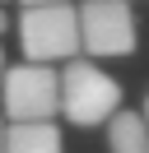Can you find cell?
Here are the masks:
<instances>
[{
    "label": "cell",
    "instance_id": "1",
    "mask_svg": "<svg viewBox=\"0 0 149 153\" xmlns=\"http://www.w3.org/2000/svg\"><path fill=\"white\" fill-rule=\"evenodd\" d=\"M117 111H121V84L98 60L79 56L70 65H61V116L70 125H79V130L112 125Z\"/></svg>",
    "mask_w": 149,
    "mask_h": 153
},
{
    "label": "cell",
    "instance_id": "2",
    "mask_svg": "<svg viewBox=\"0 0 149 153\" xmlns=\"http://www.w3.org/2000/svg\"><path fill=\"white\" fill-rule=\"evenodd\" d=\"M19 47L28 65H70L79 60V10L74 5H47V10H23L19 19Z\"/></svg>",
    "mask_w": 149,
    "mask_h": 153
},
{
    "label": "cell",
    "instance_id": "3",
    "mask_svg": "<svg viewBox=\"0 0 149 153\" xmlns=\"http://www.w3.org/2000/svg\"><path fill=\"white\" fill-rule=\"evenodd\" d=\"M135 10L130 0H93V5H79V47L89 60H121L135 56Z\"/></svg>",
    "mask_w": 149,
    "mask_h": 153
},
{
    "label": "cell",
    "instance_id": "4",
    "mask_svg": "<svg viewBox=\"0 0 149 153\" xmlns=\"http://www.w3.org/2000/svg\"><path fill=\"white\" fill-rule=\"evenodd\" d=\"M0 102L5 116L14 125H33V121H51L61 111V70L51 65H14L5 70V84H0Z\"/></svg>",
    "mask_w": 149,
    "mask_h": 153
},
{
    "label": "cell",
    "instance_id": "5",
    "mask_svg": "<svg viewBox=\"0 0 149 153\" xmlns=\"http://www.w3.org/2000/svg\"><path fill=\"white\" fill-rule=\"evenodd\" d=\"M5 153H61V130L51 121L9 125L5 130Z\"/></svg>",
    "mask_w": 149,
    "mask_h": 153
},
{
    "label": "cell",
    "instance_id": "6",
    "mask_svg": "<svg viewBox=\"0 0 149 153\" xmlns=\"http://www.w3.org/2000/svg\"><path fill=\"white\" fill-rule=\"evenodd\" d=\"M107 149L112 153H149V125L135 111H117L107 125Z\"/></svg>",
    "mask_w": 149,
    "mask_h": 153
},
{
    "label": "cell",
    "instance_id": "7",
    "mask_svg": "<svg viewBox=\"0 0 149 153\" xmlns=\"http://www.w3.org/2000/svg\"><path fill=\"white\" fill-rule=\"evenodd\" d=\"M47 5H70V0H23V10H47Z\"/></svg>",
    "mask_w": 149,
    "mask_h": 153
},
{
    "label": "cell",
    "instance_id": "8",
    "mask_svg": "<svg viewBox=\"0 0 149 153\" xmlns=\"http://www.w3.org/2000/svg\"><path fill=\"white\" fill-rule=\"evenodd\" d=\"M0 84H5V51H0Z\"/></svg>",
    "mask_w": 149,
    "mask_h": 153
},
{
    "label": "cell",
    "instance_id": "9",
    "mask_svg": "<svg viewBox=\"0 0 149 153\" xmlns=\"http://www.w3.org/2000/svg\"><path fill=\"white\" fill-rule=\"evenodd\" d=\"M0 153H5V121H0Z\"/></svg>",
    "mask_w": 149,
    "mask_h": 153
},
{
    "label": "cell",
    "instance_id": "10",
    "mask_svg": "<svg viewBox=\"0 0 149 153\" xmlns=\"http://www.w3.org/2000/svg\"><path fill=\"white\" fill-rule=\"evenodd\" d=\"M140 116H144V125H149V97H144V111H140Z\"/></svg>",
    "mask_w": 149,
    "mask_h": 153
},
{
    "label": "cell",
    "instance_id": "11",
    "mask_svg": "<svg viewBox=\"0 0 149 153\" xmlns=\"http://www.w3.org/2000/svg\"><path fill=\"white\" fill-rule=\"evenodd\" d=\"M0 33H5V5H0Z\"/></svg>",
    "mask_w": 149,
    "mask_h": 153
},
{
    "label": "cell",
    "instance_id": "12",
    "mask_svg": "<svg viewBox=\"0 0 149 153\" xmlns=\"http://www.w3.org/2000/svg\"><path fill=\"white\" fill-rule=\"evenodd\" d=\"M84 5H93V0H84Z\"/></svg>",
    "mask_w": 149,
    "mask_h": 153
},
{
    "label": "cell",
    "instance_id": "13",
    "mask_svg": "<svg viewBox=\"0 0 149 153\" xmlns=\"http://www.w3.org/2000/svg\"><path fill=\"white\" fill-rule=\"evenodd\" d=\"M0 5H5V0H0Z\"/></svg>",
    "mask_w": 149,
    "mask_h": 153
}]
</instances>
